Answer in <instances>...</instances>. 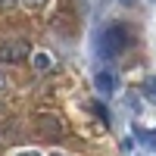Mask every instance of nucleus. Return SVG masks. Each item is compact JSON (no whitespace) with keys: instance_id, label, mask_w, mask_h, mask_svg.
Listing matches in <instances>:
<instances>
[{"instance_id":"1a4fd4ad","label":"nucleus","mask_w":156,"mask_h":156,"mask_svg":"<svg viewBox=\"0 0 156 156\" xmlns=\"http://www.w3.org/2000/svg\"><path fill=\"white\" fill-rule=\"evenodd\" d=\"M0 90H6V75L0 72Z\"/></svg>"},{"instance_id":"20e7f679","label":"nucleus","mask_w":156,"mask_h":156,"mask_svg":"<svg viewBox=\"0 0 156 156\" xmlns=\"http://www.w3.org/2000/svg\"><path fill=\"white\" fill-rule=\"evenodd\" d=\"M37 128H41V131H47V134L62 131V125L56 122V115H37Z\"/></svg>"},{"instance_id":"0eeeda50","label":"nucleus","mask_w":156,"mask_h":156,"mask_svg":"<svg viewBox=\"0 0 156 156\" xmlns=\"http://www.w3.org/2000/svg\"><path fill=\"white\" fill-rule=\"evenodd\" d=\"M125 103H128V109H131V112H140V100H134V97H128Z\"/></svg>"},{"instance_id":"7ed1b4c3","label":"nucleus","mask_w":156,"mask_h":156,"mask_svg":"<svg viewBox=\"0 0 156 156\" xmlns=\"http://www.w3.org/2000/svg\"><path fill=\"white\" fill-rule=\"evenodd\" d=\"M94 84L100 94H112V90H119V75H115L112 69H100L94 75Z\"/></svg>"},{"instance_id":"f257e3e1","label":"nucleus","mask_w":156,"mask_h":156,"mask_svg":"<svg viewBox=\"0 0 156 156\" xmlns=\"http://www.w3.org/2000/svg\"><path fill=\"white\" fill-rule=\"evenodd\" d=\"M131 41H134L131 28L122 25V22H112V25H106L100 31V53L103 56H119V53H125L131 47Z\"/></svg>"},{"instance_id":"39448f33","label":"nucleus","mask_w":156,"mask_h":156,"mask_svg":"<svg viewBox=\"0 0 156 156\" xmlns=\"http://www.w3.org/2000/svg\"><path fill=\"white\" fill-rule=\"evenodd\" d=\"M140 94L147 97V103H153V106H156V75H150L147 81H144V90H140Z\"/></svg>"},{"instance_id":"423d86ee","label":"nucleus","mask_w":156,"mask_h":156,"mask_svg":"<svg viewBox=\"0 0 156 156\" xmlns=\"http://www.w3.org/2000/svg\"><path fill=\"white\" fill-rule=\"evenodd\" d=\"M47 66H50V59H47L44 53H37V56H34V69H41V72H47Z\"/></svg>"},{"instance_id":"9b49d317","label":"nucleus","mask_w":156,"mask_h":156,"mask_svg":"<svg viewBox=\"0 0 156 156\" xmlns=\"http://www.w3.org/2000/svg\"><path fill=\"white\" fill-rule=\"evenodd\" d=\"M25 3H28V6H37V3H41V0H25Z\"/></svg>"},{"instance_id":"f8f14e48","label":"nucleus","mask_w":156,"mask_h":156,"mask_svg":"<svg viewBox=\"0 0 156 156\" xmlns=\"http://www.w3.org/2000/svg\"><path fill=\"white\" fill-rule=\"evenodd\" d=\"M119 3H125V6H131V3H134V0H119Z\"/></svg>"},{"instance_id":"f03ea898","label":"nucleus","mask_w":156,"mask_h":156,"mask_svg":"<svg viewBox=\"0 0 156 156\" xmlns=\"http://www.w3.org/2000/svg\"><path fill=\"white\" fill-rule=\"evenodd\" d=\"M28 53H31V44L25 37H6V41H0V62H22V59H28Z\"/></svg>"},{"instance_id":"9d476101","label":"nucleus","mask_w":156,"mask_h":156,"mask_svg":"<svg viewBox=\"0 0 156 156\" xmlns=\"http://www.w3.org/2000/svg\"><path fill=\"white\" fill-rule=\"evenodd\" d=\"M19 156H41V153H34V150H28V153H19Z\"/></svg>"},{"instance_id":"ddd939ff","label":"nucleus","mask_w":156,"mask_h":156,"mask_svg":"<svg viewBox=\"0 0 156 156\" xmlns=\"http://www.w3.org/2000/svg\"><path fill=\"white\" fill-rule=\"evenodd\" d=\"M53 156H62V153H53Z\"/></svg>"},{"instance_id":"6e6552de","label":"nucleus","mask_w":156,"mask_h":156,"mask_svg":"<svg viewBox=\"0 0 156 156\" xmlns=\"http://www.w3.org/2000/svg\"><path fill=\"white\" fill-rule=\"evenodd\" d=\"M12 3H16V0H0V9H9Z\"/></svg>"}]
</instances>
